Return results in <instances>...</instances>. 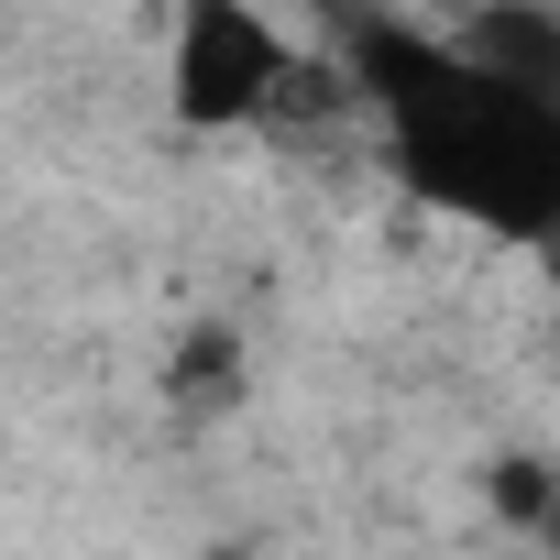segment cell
I'll return each mask as SVG.
<instances>
[{
  "instance_id": "6da1fadb",
  "label": "cell",
  "mask_w": 560,
  "mask_h": 560,
  "mask_svg": "<svg viewBox=\"0 0 560 560\" xmlns=\"http://www.w3.org/2000/svg\"><path fill=\"white\" fill-rule=\"evenodd\" d=\"M330 67L418 209L472 220L494 242H538L560 220V100L483 78L472 56L440 45V23L385 12V0H341Z\"/></svg>"
},
{
  "instance_id": "7a4b0ae2",
  "label": "cell",
  "mask_w": 560,
  "mask_h": 560,
  "mask_svg": "<svg viewBox=\"0 0 560 560\" xmlns=\"http://www.w3.org/2000/svg\"><path fill=\"white\" fill-rule=\"evenodd\" d=\"M308 78H319V56L264 0H176V34H165L176 132H275L308 100Z\"/></svg>"
},
{
  "instance_id": "3957f363",
  "label": "cell",
  "mask_w": 560,
  "mask_h": 560,
  "mask_svg": "<svg viewBox=\"0 0 560 560\" xmlns=\"http://www.w3.org/2000/svg\"><path fill=\"white\" fill-rule=\"evenodd\" d=\"M231 396H242V341L231 330H187V352L165 374V407L176 418H231Z\"/></svg>"
},
{
  "instance_id": "277c9868",
  "label": "cell",
  "mask_w": 560,
  "mask_h": 560,
  "mask_svg": "<svg viewBox=\"0 0 560 560\" xmlns=\"http://www.w3.org/2000/svg\"><path fill=\"white\" fill-rule=\"evenodd\" d=\"M494 516H516V527H538V516H549V462H538V451L494 472Z\"/></svg>"
}]
</instances>
